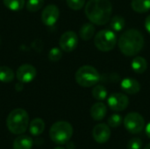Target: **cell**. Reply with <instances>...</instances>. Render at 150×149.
<instances>
[{"mask_svg":"<svg viewBox=\"0 0 150 149\" xmlns=\"http://www.w3.org/2000/svg\"><path fill=\"white\" fill-rule=\"evenodd\" d=\"M84 12L92 24L104 25L111 19L112 6L109 0H89L85 5Z\"/></svg>","mask_w":150,"mask_h":149,"instance_id":"cell-1","label":"cell"},{"mask_svg":"<svg viewBox=\"0 0 150 149\" xmlns=\"http://www.w3.org/2000/svg\"><path fill=\"white\" fill-rule=\"evenodd\" d=\"M118 45L124 55L135 56L144 46V37L140 31L132 28L121 34L118 40Z\"/></svg>","mask_w":150,"mask_h":149,"instance_id":"cell-2","label":"cell"},{"mask_svg":"<svg viewBox=\"0 0 150 149\" xmlns=\"http://www.w3.org/2000/svg\"><path fill=\"white\" fill-rule=\"evenodd\" d=\"M6 126L13 134L24 133L29 126V117L24 109H15L10 112L6 119Z\"/></svg>","mask_w":150,"mask_h":149,"instance_id":"cell-3","label":"cell"},{"mask_svg":"<svg viewBox=\"0 0 150 149\" xmlns=\"http://www.w3.org/2000/svg\"><path fill=\"white\" fill-rule=\"evenodd\" d=\"M77 84L82 87L89 88L98 83L101 80L99 72L92 66L84 65L77 69L75 75Z\"/></svg>","mask_w":150,"mask_h":149,"instance_id":"cell-4","label":"cell"},{"mask_svg":"<svg viewBox=\"0 0 150 149\" xmlns=\"http://www.w3.org/2000/svg\"><path fill=\"white\" fill-rule=\"evenodd\" d=\"M73 135L72 126L66 121H58L54 123L49 131V136L51 140L58 144L64 145L67 144Z\"/></svg>","mask_w":150,"mask_h":149,"instance_id":"cell-5","label":"cell"},{"mask_svg":"<svg viewBox=\"0 0 150 149\" xmlns=\"http://www.w3.org/2000/svg\"><path fill=\"white\" fill-rule=\"evenodd\" d=\"M117 43V37L113 31L104 29L99 31L94 37V44L96 47L102 52L112 51Z\"/></svg>","mask_w":150,"mask_h":149,"instance_id":"cell-6","label":"cell"},{"mask_svg":"<svg viewBox=\"0 0 150 149\" xmlns=\"http://www.w3.org/2000/svg\"><path fill=\"white\" fill-rule=\"evenodd\" d=\"M124 126L129 133L136 134L143 130L145 120L140 113L130 112L124 119Z\"/></svg>","mask_w":150,"mask_h":149,"instance_id":"cell-7","label":"cell"},{"mask_svg":"<svg viewBox=\"0 0 150 149\" xmlns=\"http://www.w3.org/2000/svg\"><path fill=\"white\" fill-rule=\"evenodd\" d=\"M109 107L114 112H122L126 110L129 105V99L123 93H112L107 99Z\"/></svg>","mask_w":150,"mask_h":149,"instance_id":"cell-8","label":"cell"},{"mask_svg":"<svg viewBox=\"0 0 150 149\" xmlns=\"http://www.w3.org/2000/svg\"><path fill=\"white\" fill-rule=\"evenodd\" d=\"M78 44V37L73 31L65 32L60 38L59 45L62 50L65 52H72Z\"/></svg>","mask_w":150,"mask_h":149,"instance_id":"cell-9","label":"cell"},{"mask_svg":"<svg viewBox=\"0 0 150 149\" xmlns=\"http://www.w3.org/2000/svg\"><path fill=\"white\" fill-rule=\"evenodd\" d=\"M59 16L60 11L58 7L54 4H49L43 9L41 13V20L44 25L47 26H52L57 22Z\"/></svg>","mask_w":150,"mask_h":149,"instance_id":"cell-10","label":"cell"},{"mask_svg":"<svg viewBox=\"0 0 150 149\" xmlns=\"http://www.w3.org/2000/svg\"><path fill=\"white\" fill-rule=\"evenodd\" d=\"M16 76L19 82L30 83L36 76V68L30 64H23L17 69Z\"/></svg>","mask_w":150,"mask_h":149,"instance_id":"cell-11","label":"cell"},{"mask_svg":"<svg viewBox=\"0 0 150 149\" xmlns=\"http://www.w3.org/2000/svg\"><path fill=\"white\" fill-rule=\"evenodd\" d=\"M93 139L100 144L105 143L109 141L111 136V130L108 125L106 124H98L94 126L92 131Z\"/></svg>","mask_w":150,"mask_h":149,"instance_id":"cell-12","label":"cell"},{"mask_svg":"<svg viewBox=\"0 0 150 149\" xmlns=\"http://www.w3.org/2000/svg\"><path fill=\"white\" fill-rule=\"evenodd\" d=\"M120 87L122 89V90L127 94L130 95H134V94H137L140 90H141V84L140 83L132 78V77H126L121 81L120 83Z\"/></svg>","mask_w":150,"mask_h":149,"instance_id":"cell-13","label":"cell"},{"mask_svg":"<svg viewBox=\"0 0 150 149\" xmlns=\"http://www.w3.org/2000/svg\"><path fill=\"white\" fill-rule=\"evenodd\" d=\"M106 112H107V108L105 105L101 102H98L94 104L91 108V116L96 121L102 120L105 117Z\"/></svg>","mask_w":150,"mask_h":149,"instance_id":"cell-14","label":"cell"},{"mask_svg":"<svg viewBox=\"0 0 150 149\" xmlns=\"http://www.w3.org/2000/svg\"><path fill=\"white\" fill-rule=\"evenodd\" d=\"M33 145V141L31 137L27 135H20L14 140L12 148L13 149H32Z\"/></svg>","mask_w":150,"mask_h":149,"instance_id":"cell-15","label":"cell"},{"mask_svg":"<svg viewBox=\"0 0 150 149\" xmlns=\"http://www.w3.org/2000/svg\"><path fill=\"white\" fill-rule=\"evenodd\" d=\"M132 68L137 74H143L148 68V62L145 58L142 56H136L132 61Z\"/></svg>","mask_w":150,"mask_h":149,"instance_id":"cell-16","label":"cell"},{"mask_svg":"<svg viewBox=\"0 0 150 149\" xmlns=\"http://www.w3.org/2000/svg\"><path fill=\"white\" fill-rule=\"evenodd\" d=\"M95 34V26L92 23H85L79 30L80 38L83 40H89L93 38Z\"/></svg>","mask_w":150,"mask_h":149,"instance_id":"cell-17","label":"cell"},{"mask_svg":"<svg viewBox=\"0 0 150 149\" xmlns=\"http://www.w3.org/2000/svg\"><path fill=\"white\" fill-rule=\"evenodd\" d=\"M45 130V123L41 119H34L29 125V132L32 135L39 136Z\"/></svg>","mask_w":150,"mask_h":149,"instance_id":"cell-18","label":"cell"},{"mask_svg":"<svg viewBox=\"0 0 150 149\" xmlns=\"http://www.w3.org/2000/svg\"><path fill=\"white\" fill-rule=\"evenodd\" d=\"M126 25L125 18L120 15H115L113 16L110 20H109V27L110 30L115 32H120L121 30L124 29Z\"/></svg>","mask_w":150,"mask_h":149,"instance_id":"cell-19","label":"cell"},{"mask_svg":"<svg viewBox=\"0 0 150 149\" xmlns=\"http://www.w3.org/2000/svg\"><path fill=\"white\" fill-rule=\"evenodd\" d=\"M132 9L138 13H144L150 10V0H132Z\"/></svg>","mask_w":150,"mask_h":149,"instance_id":"cell-20","label":"cell"},{"mask_svg":"<svg viewBox=\"0 0 150 149\" xmlns=\"http://www.w3.org/2000/svg\"><path fill=\"white\" fill-rule=\"evenodd\" d=\"M108 96V91L106 90V88L104 85L101 84H96L92 90V97L98 100V101H102L105 100Z\"/></svg>","mask_w":150,"mask_h":149,"instance_id":"cell-21","label":"cell"},{"mask_svg":"<svg viewBox=\"0 0 150 149\" xmlns=\"http://www.w3.org/2000/svg\"><path fill=\"white\" fill-rule=\"evenodd\" d=\"M14 79V73L11 68L6 66L0 67V81L3 83H11Z\"/></svg>","mask_w":150,"mask_h":149,"instance_id":"cell-22","label":"cell"},{"mask_svg":"<svg viewBox=\"0 0 150 149\" xmlns=\"http://www.w3.org/2000/svg\"><path fill=\"white\" fill-rule=\"evenodd\" d=\"M4 5L11 11H18L24 8L25 0H3Z\"/></svg>","mask_w":150,"mask_h":149,"instance_id":"cell-23","label":"cell"},{"mask_svg":"<svg viewBox=\"0 0 150 149\" xmlns=\"http://www.w3.org/2000/svg\"><path fill=\"white\" fill-rule=\"evenodd\" d=\"M43 4L44 0H28L26 4V9L31 12H34L40 10Z\"/></svg>","mask_w":150,"mask_h":149,"instance_id":"cell-24","label":"cell"},{"mask_svg":"<svg viewBox=\"0 0 150 149\" xmlns=\"http://www.w3.org/2000/svg\"><path fill=\"white\" fill-rule=\"evenodd\" d=\"M122 123V117L120 114H112L108 119V126L116 128L119 127Z\"/></svg>","mask_w":150,"mask_h":149,"instance_id":"cell-25","label":"cell"},{"mask_svg":"<svg viewBox=\"0 0 150 149\" xmlns=\"http://www.w3.org/2000/svg\"><path fill=\"white\" fill-rule=\"evenodd\" d=\"M62 56V50L58 47H53L48 53V59L51 61H58Z\"/></svg>","mask_w":150,"mask_h":149,"instance_id":"cell-26","label":"cell"},{"mask_svg":"<svg viewBox=\"0 0 150 149\" xmlns=\"http://www.w3.org/2000/svg\"><path fill=\"white\" fill-rule=\"evenodd\" d=\"M68 6L75 11L81 10L84 4H85V0H66Z\"/></svg>","mask_w":150,"mask_h":149,"instance_id":"cell-27","label":"cell"},{"mask_svg":"<svg viewBox=\"0 0 150 149\" xmlns=\"http://www.w3.org/2000/svg\"><path fill=\"white\" fill-rule=\"evenodd\" d=\"M142 141L140 138H133L127 144V149H142Z\"/></svg>","mask_w":150,"mask_h":149,"instance_id":"cell-28","label":"cell"},{"mask_svg":"<svg viewBox=\"0 0 150 149\" xmlns=\"http://www.w3.org/2000/svg\"><path fill=\"white\" fill-rule=\"evenodd\" d=\"M144 25H145V28H146L147 32L150 34V15H149V16L146 18Z\"/></svg>","mask_w":150,"mask_h":149,"instance_id":"cell-29","label":"cell"},{"mask_svg":"<svg viewBox=\"0 0 150 149\" xmlns=\"http://www.w3.org/2000/svg\"><path fill=\"white\" fill-rule=\"evenodd\" d=\"M146 134L149 138H150V122L146 126Z\"/></svg>","mask_w":150,"mask_h":149,"instance_id":"cell-30","label":"cell"},{"mask_svg":"<svg viewBox=\"0 0 150 149\" xmlns=\"http://www.w3.org/2000/svg\"><path fill=\"white\" fill-rule=\"evenodd\" d=\"M144 149H150V143H149V144H148V145H147V146L145 147V148H144Z\"/></svg>","mask_w":150,"mask_h":149,"instance_id":"cell-31","label":"cell"},{"mask_svg":"<svg viewBox=\"0 0 150 149\" xmlns=\"http://www.w3.org/2000/svg\"><path fill=\"white\" fill-rule=\"evenodd\" d=\"M54 149H65V148H62V147H57V148H54Z\"/></svg>","mask_w":150,"mask_h":149,"instance_id":"cell-32","label":"cell"},{"mask_svg":"<svg viewBox=\"0 0 150 149\" xmlns=\"http://www.w3.org/2000/svg\"><path fill=\"white\" fill-rule=\"evenodd\" d=\"M0 43H1V40H0Z\"/></svg>","mask_w":150,"mask_h":149,"instance_id":"cell-33","label":"cell"}]
</instances>
